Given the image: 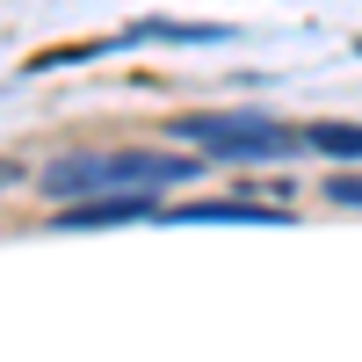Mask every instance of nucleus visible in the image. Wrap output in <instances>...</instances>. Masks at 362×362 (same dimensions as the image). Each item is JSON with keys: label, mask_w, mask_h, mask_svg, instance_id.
<instances>
[{"label": "nucleus", "mask_w": 362, "mask_h": 362, "mask_svg": "<svg viewBox=\"0 0 362 362\" xmlns=\"http://www.w3.org/2000/svg\"><path fill=\"white\" fill-rule=\"evenodd\" d=\"M181 145H196V153H210V160H283L290 153V131L276 124V116H174L167 124Z\"/></svg>", "instance_id": "nucleus-2"}, {"label": "nucleus", "mask_w": 362, "mask_h": 362, "mask_svg": "<svg viewBox=\"0 0 362 362\" xmlns=\"http://www.w3.org/2000/svg\"><path fill=\"white\" fill-rule=\"evenodd\" d=\"M167 225H283V203H239V196H196L160 210Z\"/></svg>", "instance_id": "nucleus-3"}, {"label": "nucleus", "mask_w": 362, "mask_h": 362, "mask_svg": "<svg viewBox=\"0 0 362 362\" xmlns=\"http://www.w3.org/2000/svg\"><path fill=\"white\" fill-rule=\"evenodd\" d=\"M138 218H160V196H95V203H66V218H58V225L87 232V225H138Z\"/></svg>", "instance_id": "nucleus-4"}, {"label": "nucleus", "mask_w": 362, "mask_h": 362, "mask_svg": "<svg viewBox=\"0 0 362 362\" xmlns=\"http://www.w3.org/2000/svg\"><path fill=\"white\" fill-rule=\"evenodd\" d=\"M305 145L326 153V160H362V124H312Z\"/></svg>", "instance_id": "nucleus-5"}, {"label": "nucleus", "mask_w": 362, "mask_h": 362, "mask_svg": "<svg viewBox=\"0 0 362 362\" xmlns=\"http://www.w3.org/2000/svg\"><path fill=\"white\" fill-rule=\"evenodd\" d=\"M326 203H348V210H362V174H334V181H326Z\"/></svg>", "instance_id": "nucleus-7"}, {"label": "nucleus", "mask_w": 362, "mask_h": 362, "mask_svg": "<svg viewBox=\"0 0 362 362\" xmlns=\"http://www.w3.org/2000/svg\"><path fill=\"white\" fill-rule=\"evenodd\" d=\"M153 37H167V44H218L225 29H203V22H131L124 44H153Z\"/></svg>", "instance_id": "nucleus-6"}, {"label": "nucleus", "mask_w": 362, "mask_h": 362, "mask_svg": "<svg viewBox=\"0 0 362 362\" xmlns=\"http://www.w3.org/2000/svg\"><path fill=\"white\" fill-rule=\"evenodd\" d=\"M196 174H203L196 160H181V153H145V145H131V153H58V160H44V174H37V196H44V203L160 196V189L196 181Z\"/></svg>", "instance_id": "nucleus-1"}]
</instances>
